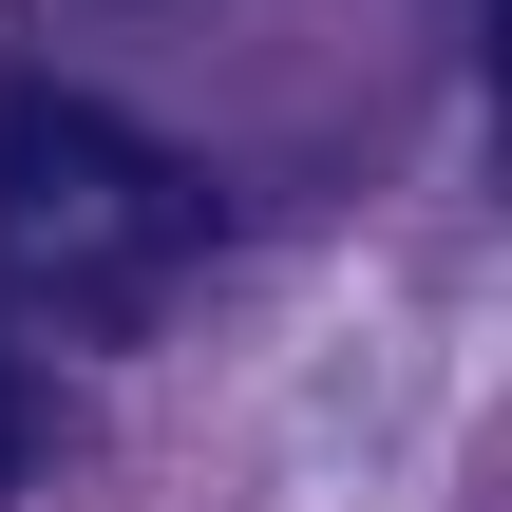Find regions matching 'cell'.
<instances>
[{"instance_id": "obj_2", "label": "cell", "mask_w": 512, "mask_h": 512, "mask_svg": "<svg viewBox=\"0 0 512 512\" xmlns=\"http://www.w3.org/2000/svg\"><path fill=\"white\" fill-rule=\"evenodd\" d=\"M0 475H19V380H0Z\"/></svg>"}, {"instance_id": "obj_1", "label": "cell", "mask_w": 512, "mask_h": 512, "mask_svg": "<svg viewBox=\"0 0 512 512\" xmlns=\"http://www.w3.org/2000/svg\"><path fill=\"white\" fill-rule=\"evenodd\" d=\"M190 247H209V190H190L133 114H95V95H57V76H0V285H19V304L133 323Z\"/></svg>"}]
</instances>
